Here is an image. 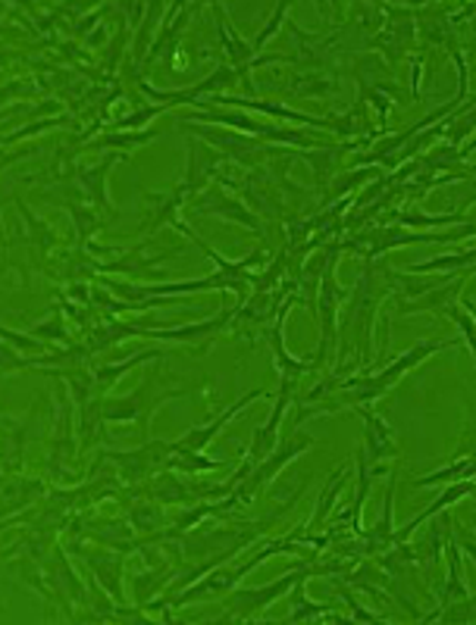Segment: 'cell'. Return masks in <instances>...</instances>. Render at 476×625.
Here are the masks:
<instances>
[{
    "label": "cell",
    "instance_id": "8",
    "mask_svg": "<svg viewBox=\"0 0 476 625\" xmlns=\"http://www.w3.org/2000/svg\"><path fill=\"white\" fill-rule=\"evenodd\" d=\"M311 444H314V438H311V434L292 432L288 438H285L283 444H280V451H273L270 457H266V460H261L257 467L251 469L245 479H242V485L235 488L232 494L242 501V506L251 504V501H254V498H257V494H261V491H264V488L270 485V482H273L280 472H283L285 463H292V460L301 457V453L307 451Z\"/></svg>",
    "mask_w": 476,
    "mask_h": 625
},
{
    "label": "cell",
    "instance_id": "24",
    "mask_svg": "<svg viewBox=\"0 0 476 625\" xmlns=\"http://www.w3.org/2000/svg\"><path fill=\"white\" fill-rule=\"evenodd\" d=\"M476 482V453L474 457H467V460H460V463H452L448 469H439V472H433V475H424V479H417L414 488H429V485H445V482Z\"/></svg>",
    "mask_w": 476,
    "mask_h": 625
},
{
    "label": "cell",
    "instance_id": "11",
    "mask_svg": "<svg viewBox=\"0 0 476 625\" xmlns=\"http://www.w3.org/2000/svg\"><path fill=\"white\" fill-rule=\"evenodd\" d=\"M261 398H270V391H266V388H254L251 395H245V398L235 400L232 407H226V410H223L220 417H213L211 422H204V426H198V429H189V432L182 434V438H176V441H173V453H185V451L204 453V448H207L213 438H216V434H220L223 429H226V426H230L232 419L239 417V413H242L245 407H251L254 400H261Z\"/></svg>",
    "mask_w": 476,
    "mask_h": 625
},
{
    "label": "cell",
    "instance_id": "14",
    "mask_svg": "<svg viewBox=\"0 0 476 625\" xmlns=\"http://www.w3.org/2000/svg\"><path fill=\"white\" fill-rule=\"evenodd\" d=\"M170 13H163L160 19V29H158V38H154V44H151V53H148V60H144V72L148 66H154V60L160 57H166V60H173V53L179 48V35H182V29L189 25V19H192V3H170L166 7Z\"/></svg>",
    "mask_w": 476,
    "mask_h": 625
},
{
    "label": "cell",
    "instance_id": "33",
    "mask_svg": "<svg viewBox=\"0 0 476 625\" xmlns=\"http://www.w3.org/2000/svg\"><path fill=\"white\" fill-rule=\"evenodd\" d=\"M474 151H476V139L467 141V144H464V147H460V151H458V156H460V160H467V156L474 154Z\"/></svg>",
    "mask_w": 476,
    "mask_h": 625
},
{
    "label": "cell",
    "instance_id": "29",
    "mask_svg": "<svg viewBox=\"0 0 476 625\" xmlns=\"http://www.w3.org/2000/svg\"><path fill=\"white\" fill-rule=\"evenodd\" d=\"M448 197L455 201V213H458V216H467V209L476 204V175L470 178V182H467V178L458 182V185L448 192Z\"/></svg>",
    "mask_w": 476,
    "mask_h": 625
},
{
    "label": "cell",
    "instance_id": "17",
    "mask_svg": "<svg viewBox=\"0 0 476 625\" xmlns=\"http://www.w3.org/2000/svg\"><path fill=\"white\" fill-rule=\"evenodd\" d=\"M120 156L123 154H110L104 156L98 166H79V170H75V182H79L82 194L91 201V207L107 209L110 216H117V207H113L110 197H107V175L120 163Z\"/></svg>",
    "mask_w": 476,
    "mask_h": 625
},
{
    "label": "cell",
    "instance_id": "9",
    "mask_svg": "<svg viewBox=\"0 0 476 625\" xmlns=\"http://www.w3.org/2000/svg\"><path fill=\"white\" fill-rule=\"evenodd\" d=\"M63 547H70L72 554L82 556V560L89 563V570L94 573V578L101 582V588L110 594V601L125 604V594H123L125 554L123 551H113V547H104V544H98V547H85L82 539L63 541Z\"/></svg>",
    "mask_w": 476,
    "mask_h": 625
},
{
    "label": "cell",
    "instance_id": "28",
    "mask_svg": "<svg viewBox=\"0 0 476 625\" xmlns=\"http://www.w3.org/2000/svg\"><path fill=\"white\" fill-rule=\"evenodd\" d=\"M70 116H57V120H41V122H36V125H22L19 132H10L7 139H3V144L7 147H13L17 141H22V139H32V135H38V132H48V129H57V125H70Z\"/></svg>",
    "mask_w": 476,
    "mask_h": 625
},
{
    "label": "cell",
    "instance_id": "19",
    "mask_svg": "<svg viewBox=\"0 0 476 625\" xmlns=\"http://www.w3.org/2000/svg\"><path fill=\"white\" fill-rule=\"evenodd\" d=\"M405 273L411 276H458V273H476V247L474 250H464V254H448V257H436V260L426 263H414L407 266Z\"/></svg>",
    "mask_w": 476,
    "mask_h": 625
},
{
    "label": "cell",
    "instance_id": "16",
    "mask_svg": "<svg viewBox=\"0 0 476 625\" xmlns=\"http://www.w3.org/2000/svg\"><path fill=\"white\" fill-rule=\"evenodd\" d=\"M361 410V417H364V426H367V432H364V453H367V460L371 463H383V460H395L402 448L395 444V432L388 429V422L383 417H376V410H373L371 403H364V407H357Z\"/></svg>",
    "mask_w": 476,
    "mask_h": 625
},
{
    "label": "cell",
    "instance_id": "2",
    "mask_svg": "<svg viewBox=\"0 0 476 625\" xmlns=\"http://www.w3.org/2000/svg\"><path fill=\"white\" fill-rule=\"evenodd\" d=\"M301 544H304V525H298L288 539H280V541H270L264 539L261 541V551L254 556H247V560H242V563H235V566H216V570H211L207 575H201L194 585H189L185 591H179V594H173L163 607L170 609H182L189 607V604H198V601H213V597H226L242 578H245L251 570H257L264 560H270V556H280V554H301Z\"/></svg>",
    "mask_w": 476,
    "mask_h": 625
},
{
    "label": "cell",
    "instance_id": "1",
    "mask_svg": "<svg viewBox=\"0 0 476 625\" xmlns=\"http://www.w3.org/2000/svg\"><path fill=\"white\" fill-rule=\"evenodd\" d=\"M166 357H160L158 363L148 366L139 388L129 398H104L101 400V417L107 422H135L139 426V438L148 441L151 432V419L158 413L166 400L185 398L189 388H176V382L166 376Z\"/></svg>",
    "mask_w": 476,
    "mask_h": 625
},
{
    "label": "cell",
    "instance_id": "5",
    "mask_svg": "<svg viewBox=\"0 0 476 625\" xmlns=\"http://www.w3.org/2000/svg\"><path fill=\"white\" fill-rule=\"evenodd\" d=\"M179 122H207V125H223L232 132H242V135H254V139L270 141V144H292L301 151H311V147H333L330 139H317V135H307L298 129H280V125H270V122H257L245 116V113H220L213 106H198V113H182Z\"/></svg>",
    "mask_w": 476,
    "mask_h": 625
},
{
    "label": "cell",
    "instance_id": "31",
    "mask_svg": "<svg viewBox=\"0 0 476 625\" xmlns=\"http://www.w3.org/2000/svg\"><path fill=\"white\" fill-rule=\"evenodd\" d=\"M285 13H288V3H280V7H276V13L270 17V22H266L264 29L257 32V38H254V53H261V48H264L266 41L276 35V29H280V25L285 22Z\"/></svg>",
    "mask_w": 476,
    "mask_h": 625
},
{
    "label": "cell",
    "instance_id": "21",
    "mask_svg": "<svg viewBox=\"0 0 476 625\" xmlns=\"http://www.w3.org/2000/svg\"><path fill=\"white\" fill-rule=\"evenodd\" d=\"M158 129H142V132H110L104 139H91L82 151H101V147H113L117 154H132L135 147H142L148 141L158 139ZM79 151V154H82Z\"/></svg>",
    "mask_w": 476,
    "mask_h": 625
},
{
    "label": "cell",
    "instance_id": "3",
    "mask_svg": "<svg viewBox=\"0 0 476 625\" xmlns=\"http://www.w3.org/2000/svg\"><path fill=\"white\" fill-rule=\"evenodd\" d=\"M458 341L455 338H445V341H424V345H414V348L402 354V357H395L392 363L383 366L379 372H361V376H354L348 382H338L335 385V391H345V398L342 403H352V407H364V403H373L376 398H383L388 395L395 385L405 379L407 372L414 369V366L426 363L433 354H439V350H448L455 348Z\"/></svg>",
    "mask_w": 476,
    "mask_h": 625
},
{
    "label": "cell",
    "instance_id": "23",
    "mask_svg": "<svg viewBox=\"0 0 476 625\" xmlns=\"http://www.w3.org/2000/svg\"><path fill=\"white\" fill-rule=\"evenodd\" d=\"M67 213L72 216V223H75V247H89L91 244V235L94 232H101V228L107 226L104 219L94 213V209H89V207H82L79 201H72V204H67Z\"/></svg>",
    "mask_w": 476,
    "mask_h": 625
},
{
    "label": "cell",
    "instance_id": "18",
    "mask_svg": "<svg viewBox=\"0 0 476 625\" xmlns=\"http://www.w3.org/2000/svg\"><path fill=\"white\" fill-rule=\"evenodd\" d=\"M160 357H170L163 348H148V350H139V354H132V357H125L120 363H98L94 366V382H98V398H107L110 391H113V385L123 379L129 369H135V366H142L144 360H160Z\"/></svg>",
    "mask_w": 476,
    "mask_h": 625
},
{
    "label": "cell",
    "instance_id": "27",
    "mask_svg": "<svg viewBox=\"0 0 476 625\" xmlns=\"http://www.w3.org/2000/svg\"><path fill=\"white\" fill-rule=\"evenodd\" d=\"M304 582L307 578H301L298 585L292 588V616L285 619V623H301V619H320V613H330L326 604H311L307 597H304Z\"/></svg>",
    "mask_w": 476,
    "mask_h": 625
},
{
    "label": "cell",
    "instance_id": "7",
    "mask_svg": "<svg viewBox=\"0 0 476 625\" xmlns=\"http://www.w3.org/2000/svg\"><path fill=\"white\" fill-rule=\"evenodd\" d=\"M101 457L120 469V479L125 482V488L139 491V488H144V482H151L154 475L166 469L170 457H173V441L148 438L135 451H101Z\"/></svg>",
    "mask_w": 476,
    "mask_h": 625
},
{
    "label": "cell",
    "instance_id": "4",
    "mask_svg": "<svg viewBox=\"0 0 476 625\" xmlns=\"http://www.w3.org/2000/svg\"><path fill=\"white\" fill-rule=\"evenodd\" d=\"M354 563L348 560H330L323 566H311V570H292L285 573L283 578L270 582V585H257V588H232L226 597H223V609L226 616L220 623H251L257 619V613H264L273 601H280L285 594H292V588L298 585L301 578H311V575H335V573H348Z\"/></svg>",
    "mask_w": 476,
    "mask_h": 625
},
{
    "label": "cell",
    "instance_id": "25",
    "mask_svg": "<svg viewBox=\"0 0 476 625\" xmlns=\"http://www.w3.org/2000/svg\"><path fill=\"white\" fill-rule=\"evenodd\" d=\"M29 335H36V338H48V341L60 345V348H70V345H75V338H72L70 329H67V322H63V307L51 310V319H44V322L32 326Z\"/></svg>",
    "mask_w": 476,
    "mask_h": 625
},
{
    "label": "cell",
    "instance_id": "13",
    "mask_svg": "<svg viewBox=\"0 0 476 625\" xmlns=\"http://www.w3.org/2000/svg\"><path fill=\"white\" fill-rule=\"evenodd\" d=\"M295 385H298L295 379H283V385H280V400H276L273 413H270V419H266L264 426L254 432V438H251V448H247V457H245L247 463H251V469L276 451V432H280L285 410H288V403H292V391H295Z\"/></svg>",
    "mask_w": 476,
    "mask_h": 625
},
{
    "label": "cell",
    "instance_id": "30",
    "mask_svg": "<svg viewBox=\"0 0 476 625\" xmlns=\"http://www.w3.org/2000/svg\"><path fill=\"white\" fill-rule=\"evenodd\" d=\"M3 345H10V348H22V357H26V350L48 354V345H44V341H38L36 335H19V331H13V329H3Z\"/></svg>",
    "mask_w": 476,
    "mask_h": 625
},
{
    "label": "cell",
    "instance_id": "32",
    "mask_svg": "<svg viewBox=\"0 0 476 625\" xmlns=\"http://www.w3.org/2000/svg\"><path fill=\"white\" fill-rule=\"evenodd\" d=\"M455 532H458V544L464 554L474 560L476 566V532L474 529H467V525H460V522H455Z\"/></svg>",
    "mask_w": 476,
    "mask_h": 625
},
{
    "label": "cell",
    "instance_id": "15",
    "mask_svg": "<svg viewBox=\"0 0 476 625\" xmlns=\"http://www.w3.org/2000/svg\"><path fill=\"white\" fill-rule=\"evenodd\" d=\"M295 300H298V295L285 300V307L280 310V316H276L273 329L266 331V341H270V348H273V357H276V366H280L283 379H295V382H301V376H307V372H314V369H317V360H314V357L298 360V357H292V354L285 350L283 326H285V316H288V310L295 307Z\"/></svg>",
    "mask_w": 476,
    "mask_h": 625
},
{
    "label": "cell",
    "instance_id": "12",
    "mask_svg": "<svg viewBox=\"0 0 476 625\" xmlns=\"http://www.w3.org/2000/svg\"><path fill=\"white\" fill-rule=\"evenodd\" d=\"M388 10V25L383 32H376L371 41V48L386 57L388 63H398L407 51H411V44H414V38H417V29H414V13L407 10V7H386Z\"/></svg>",
    "mask_w": 476,
    "mask_h": 625
},
{
    "label": "cell",
    "instance_id": "26",
    "mask_svg": "<svg viewBox=\"0 0 476 625\" xmlns=\"http://www.w3.org/2000/svg\"><path fill=\"white\" fill-rule=\"evenodd\" d=\"M223 463L220 460H211V457H204V453H173L170 457V463L166 469H173V472H182V475H198V472H213V469H220Z\"/></svg>",
    "mask_w": 476,
    "mask_h": 625
},
{
    "label": "cell",
    "instance_id": "10",
    "mask_svg": "<svg viewBox=\"0 0 476 625\" xmlns=\"http://www.w3.org/2000/svg\"><path fill=\"white\" fill-rule=\"evenodd\" d=\"M185 213H189V216H223V219H232V223H239V226L261 232V219H257V216L247 209V204H242L239 197L226 194L223 185H211V188H204L198 197H192Z\"/></svg>",
    "mask_w": 476,
    "mask_h": 625
},
{
    "label": "cell",
    "instance_id": "20",
    "mask_svg": "<svg viewBox=\"0 0 476 625\" xmlns=\"http://www.w3.org/2000/svg\"><path fill=\"white\" fill-rule=\"evenodd\" d=\"M129 522L135 525V532L144 535V539H154V535H160V532L170 529L166 513H163V504L154 501V498H144L139 504L129 506Z\"/></svg>",
    "mask_w": 476,
    "mask_h": 625
},
{
    "label": "cell",
    "instance_id": "6",
    "mask_svg": "<svg viewBox=\"0 0 476 625\" xmlns=\"http://www.w3.org/2000/svg\"><path fill=\"white\" fill-rule=\"evenodd\" d=\"M179 129L189 135V139H204L211 147H216L220 154L226 156L230 163H239V166H264L273 160L276 147H270L266 141L261 139H247L242 132H232V129H223V125H194V122H179Z\"/></svg>",
    "mask_w": 476,
    "mask_h": 625
},
{
    "label": "cell",
    "instance_id": "22",
    "mask_svg": "<svg viewBox=\"0 0 476 625\" xmlns=\"http://www.w3.org/2000/svg\"><path fill=\"white\" fill-rule=\"evenodd\" d=\"M371 178H379V170H354L348 175H338L330 182V192H323V197H320V207H333L338 201H345L348 192H354L357 185H364Z\"/></svg>",
    "mask_w": 476,
    "mask_h": 625
},
{
    "label": "cell",
    "instance_id": "34",
    "mask_svg": "<svg viewBox=\"0 0 476 625\" xmlns=\"http://www.w3.org/2000/svg\"><path fill=\"white\" fill-rule=\"evenodd\" d=\"M470 498H474V501H476V488H474V491H470Z\"/></svg>",
    "mask_w": 476,
    "mask_h": 625
}]
</instances>
